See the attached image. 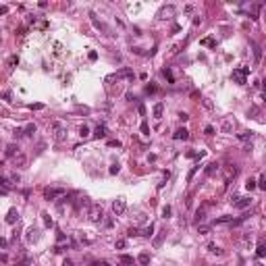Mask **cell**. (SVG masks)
<instances>
[{
  "mask_svg": "<svg viewBox=\"0 0 266 266\" xmlns=\"http://www.w3.org/2000/svg\"><path fill=\"white\" fill-rule=\"evenodd\" d=\"M52 137H54V141H65L67 139V125L62 121L52 123Z\"/></svg>",
  "mask_w": 266,
  "mask_h": 266,
  "instance_id": "1",
  "label": "cell"
},
{
  "mask_svg": "<svg viewBox=\"0 0 266 266\" xmlns=\"http://www.w3.org/2000/svg\"><path fill=\"white\" fill-rule=\"evenodd\" d=\"M65 196H67V189H62V187H46L44 189V200H48V202H54L56 197Z\"/></svg>",
  "mask_w": 266,
  "mask_h": 266,
  "instance_id": "2",
  "label": "cell"
},
{
  "mask_svg": "<svg viewBox=\"0 0 266 266\" xmlns=\"http://www.w3.org/2000/svg\"><path fill=\"white\" fill-rule=\"evenodd\" d=\"M104 218V212H102V206L100 204H90V212H87V220L90 222H100Z\"/></svg>",
  "mask_w": 266,
  "mask_h": 266,
  "instance_id": "3",
  "label": "cell"
},
{
  "mask_svg": "<svg viewBox=\"0 0 266 266\" xmlns=\"http://www.w3.org/2000/svg\"><path fill=\"white\" fill-rule=\"evenodd\" d=\"M247 75H250V67H239V69H233V81H235V83H239V85H245V77H247Z\"/></svg>",
  "mask_w": 266,
  "mask_h": 266,
  "instance_id": "4",
  "label": "cell"
},
{
  "mask_svg": "<svg viewBox=\"0 0 266 266\" xmlns=\"http://www.w3.org/2000/svg\"><path fill=\"white\" fill-rule=\"evenodd\" d=\"M233 206L235 208H239V210H243V208H247L250 204H252V197L250 196H233Z\"/></svg>",
  "mask_w": 266,
  "mask_h": 266,
  "instance_id": "5",
  "label": "cell"
},
{
  "mask_svg": "<svg viewBox=\"0 0 266 266\" xmlns=\"http://www.w3.org/2000/svg\"><path fill=\"white\" fill-rule=\"evenodd\" d=\"M175 11H177V9H175L173 4H166V6H162L160 11H158L156 17H158V19H171V17L175 15Z\"/></svg>",
  "mask_w": 266,
  "mask_h": 266,
  "instance_id": "6",
  "label": "cell"
},
{
  "mask_svg": "<svg viewBox=\"0 0 266 266\" xmlns=\"http://www.w3.org/2000/svg\"><path fill=\"white\" fill-rule=\"evenodd\" d=\"M125 208H127V204H125L123 197H116L115 202H112V212H115L116 216H121V214L125 212Z\"/></svg>",
  "mask_w": 266,
  "mask_h": 266,
  "instance_id": "7",
  "label": "cell"
},
{
  "mask_svg": "<svg viewBox=\"0 0 266 266\" xmlns=\"http://www.w3.org/2000/svg\"><path fill=\"white\" fill-rule=\"evenodd\" d=\"M12 189V183L11 179H6V177H0V196H9Z\"/></svg>",
  "mask_w": 266,
  "mask_h": 266,
  "instance_id": "8",
  "label": "cell"
},
{
  "mask_svg": "<svg viewBox=\"0 0 266 266\" xmlns=\"http://www.w3.org/2000/svg\"><path fill=\"white\" fill-rule=\"evenodd\" d=\"M173 139H175V141H185V139H189V131H187L185 127L177 129V131L173 133Z\"/></svg>",
  "mask_w": 266,
  "mask_h": 266,
  "instance_id": "9",
  "label": "cell"
},
{
  "mask_svg": "<svg viewBox=\"0 0 266 266\" xmlns=\"http://www.w3.org/2000/svg\"><path fill=\"white\" fill-rule=\"evenodd\" d=\"M112 77H115V79H133V77H135V73H133L131 69H121L119 73H115Z\"/></svg>",
  "mask_w": 266,
  "mask_h": 266,
  "instance_id": "10",
  "label": "cell"
},
{
  "mask_svg": "<svg viewBox=\"0 0 266 266\" xmlns=\"http://www.w3.org/2000/svg\"><path fill=\"white\" fill-rule=\"evenodd\" d=\"M25 239H27L29 243H35L37 239H40V229H35V227L27 229V235H25Z\"/></svg>",
  "mask_w": 266,
  "mask_h": 266,
  "instance_id": "11",
  "label": "cell"
},
{
  "mask_svg": "<svg viewBox=\"0 0 266 266\" xmlns=\"http://www.w3.org/2000/svg\"><path fill=\"white\" fill-rule=\"evenodd\" d=\"M6 222H9V225H15V222H17V220H19V210L17 208H11L9 210V212H6Z\"/></svg>",
  "mask_w": 266,
  "mask_h": 266,
  "instance_id": "12",
  "label": "cell"
},
{
  "mask_svg": "<svg viewBox=\"0 0 266 266\" xmlns=\"http://www.w3.org/2000/svg\"><path fill=\"white\" fill-rule=\"evenodd\" d=\"M12 162H15V166H25L27 156H25L23 152H19V154H15V156H12Z\"/></svg>",
  "mask_w": 266,
  "mask_h": 266,
  "instance_id": "13",
  "label": "cell"
},
{
  "mask_svg": "<svg viewBox=\"0 0 266 266\" xmlns=\"http://www.w3.org/2000/svg\"><path fill=\"white\" fill-rule=\"evenodd\" d=\"M218 171H220V164H218V162H210L208 166H206V171H204V173L208 175V177H212V175H216Z\"/></svg>",
  "mask_w": 266,
  "mask_h": 266,
  "instance_id": "14",
  "label": "cell"
},
{
  "mask_svg": "<svg viewBox=\"0 0 266 266\" xmlns=\"http://www.w3.org/2000/svg\"><path fill=\"white\" fill-rule=\"evenodd\" d=\"M250 46L254 48V56H256V62H260V60H262V48L258 46L256 42H250Z\"/></svg>",
  "mask_w": 266,
  "mask_h": 266,
  "instance_id": "15",
  "label": "cell"
},
{
  "mask_svg": "<svg viewBox=\"0 0 266 266\" xmlns=\"http://www.w3.org/2000/svg\"><path fill=\"white\" fill-rule=\"evenodd\" d=\"M121 264H125V266H135V260H133V256H127V254H123L121 258Z\"/></svg>",
  "mask_w": 266,
  "mask_h": 266,
  "instance_id": "16",
  "label": "cell"
},
{
  "mask_svg": "<svg viewBox=\"0 0 266 266\" xmlns=\"http://www.w3.org/2000/svg\"><path fill=\"white\" fill-rule=\"evenodd\" d=\"M166 237V229H162V231H158V235L154 237V247H160V243H162V239Z\"/></svg>",
  "mask_w": 266,
  "mask_h": 266,
  "instance_id": "17",
  "label": "cell"
},
{
  "mask_svg": "<svg viewBox=\"0 0 266 266\" xmlns=\"http://www.w3.org/2000/svg\"><path fill=\"white\" fill-rule=\"evenodd\" d=\"M162 112H164V104L158 102V104L154 106V119H162Z\"/></svg>",
  "mask_w": 266,
  "mask_h": 266,
  "instance_id": "18",
  "label": "cell"
},
{
  "mask_svg": "<svg viewBox=\"0 0 266 266\" xmlns=\"http://www.w3.org/2000/svg\"><path fill=\"white\" fill-rule=\"evenodd\" d=\"M94 137H106V127L104 125H98V127H96V131H94Z\"/></svg>",
  "mask_w": 266,
  "mask_h": 266,
  "instance_id": "19",
  "label": "cell"
},
{
  "mask_svg": "<svg viewBox=\"0 0 266 266\" xmlns=\"http://www.w3.org/2000/svg\"><path fill=\"white\" fill-rule=\"evenodd\" d=\"M206 247H208V252L210 254H216V256H222V250H220L218 245H216V243H208V245H206Z\"/></svg>",
  "mask_w": 266,
  "mask_h": 266,
  "instance_id": "20",
  "label": "cell"
},
{
  "mask_svg": "<svg viewBox=\"0 0 266 266\" xmlns=\"http://www.w3.org/2000/svg\"><path fill=\"white\" fill-rule=\"evenodd\" d=\"M137 262L141 266H148V264H150V254H146V252H144V254H139L137 256Z\"/></svg>",
  "mask_w": 266,
  "mask_h": 266,
  "instance_id": "21",
  "label": "cell"
},
{
  "mask_svg": "<svg viewBox=\"0 0 266 266\" xmlns=\"http://www.w3.org/2000/svg\"><path fill=\"white\" fill-rule=\"evenodd\" d=\"M15 154H19V148H17L15 144H11V146H6V156H9V158H12Z\"/></svg>",
  "mask_w": 266,
  "mask_h": 266,
  "instance_id": "22",
  "label": "cell"
},
{
  "mask_svg": "<svg viewBox=\"0 0 266 266\" xmlns=\"http://www.w3.org/2000/svg\"><path fill=\"white\" fill-rule=\"evenodd\" d=\"M204 218H206V210H204V208H197V210H196V222L200 225Z\"/></svg>",
  "mask_w": 266,
  "mask_h": 266,
  "instance_id": "23",
  "label": "cell"
},
{
  "mask_svg": "<svg viewBox=\"0 0 266 266\" xmlns=\"http://www.w3.org/2000/svg\"><path fill=\"white\" fill-rule=\"evenodd\" d=\"M90 17H92V23L96 25V27H98V29H102V31H108V29H106V25L102 23V21H98V19H96V15H94V12H92V15H90Z\"/></svg>",
  "mask_w": 266,
  "mask_h": 266,
  "instance_id": "24",
  "label": "cell"
},
{
  "mask_svg": "<svg viewBox=\"0 0 266 266\" xmlns=\"http://www.w3.org/2000/svg\"><path fill=\"white\" fill-rule=\"evenodd\" d=\"M83 206H90V202H87V197H79L77 202H75V210H81Z\"/></svg>",
  "mask_w": 266,
  "mask_h": 266,
  "instance_id": "25",
  "label": "cell"
},
{
  "mask_svg": "<svg viewBox=\"0 0 266 266\" xmlns=\"http://www.w3.org/2000/svg\"><path fill=\"white\" fill-rule=\"evenodd\" d=\"M34 133H35V125H34V123H29V125H27V127L23 129V135H27V137H31Z\"/></svg>",
  "mask_w": 266,
  "mask_h": 266,
  "instance_id": "26",
  "label": "cell"
},
{
  "mask_svg": "<svg viewBox=\"0 0 266 266\" xmlns=\"http://www.w3.org/2000/svg\"><path fill=\"white\" fill-rule=\"evenodd\" d=\"M256 256H258V258H264L266 256V245L264 243H260V245L256 247Z\"/></svg>",
  "mask_w": 266,
  "mask_h": 266,
  "instance_id": "27",
  "label": "cell"
},
{
  "mask_svg": "<svg viewBox=\"0 0 266 266\" xmlns=\"http://www.w3.org/2000/svg\"><path fill=\"white\" fill-rule=\"evenodd\" d=\"M231 129H233V123L229 121V119H225V121H222V131H225V133H229Z\"/></svg>",
  "mask_w": 266,
  "mask_h": 266,
  "instance_id": "28",
  "label": "cell"
},
{
  "mask_svg": "<svg viewBox=\"0 0 266 266\" xmlns=\"http://www.w3.org/2000/svg\"><path fill=\"white\" fill-rule=\"evenodd\" d=\"M197 233H200V235H208L210 227H208V225H197Z\"/></svg>",
  "mask_w": 266,
  "mask_h": 266,
  "instance_id": "29",
  "label": "cell"
},
{
  "mask_svg": "<svg viewBox=\"0 0 266 266\" xmlns=\"http://www.w3.org/2000/svg\"><path fill=\"white\" fill-rule=\"evenodd\" d=\"M252 135H254V133H252V131H243V133H239V135H237V137L241 139V141H247V139H252Z\"/></svg>",
  "mask_w": 266,
  "mask_h": 266,
  "instance_id": "30",
  "label": "cell"
},
{
  "mask_svg": "<svg viewBox=\"0 0 266 266\" xmlns=\"http://www.w3.org/2000/svg\"><path fill=\"white\" fill-rule=\"evenodd\" d=\"M222 222H233V216H220L214 220V225H222Z\"/></svg>",
  "mask_w": 266,
  "mask_h": 266,
  "instance_id": "31",
  "label": "cell"
},
{
  "mask_svg": "<svg viewBox=\"0 0 266 266\" xmlns=\"http://www.w3.org/2000/svg\"><path fill=\"white\" fill-rule=\"evenodd\" d=\"M79 135L81 137H87V135H90V127H87V125H81L79 127Z\"/></svg>",
  "mask_w": 266,
  "mask_h": 266,
  "instance_id": "32",
  "label": "cell"
},
{
  "mask_svg": "<svg viewBox=\"0 0 266 266\" xmlns=\"http://www.w3.org/2000/svg\"><path fill=\"white\" fill-rule=\"evenodd\" d=\"M152 231H154V225H150V227H146V229L141 231V235H144V237H150V235H152Z\"/></svg>",
  "mask_w": 266,
  "mask_h": 266,
  "instance_id": "33",
  "label": "cell"
},
{
  "mask_svg": "<svg viewBox=\"0 0 266 266\" xmlns=\"http://www.w3.org/2000/svg\"><path fill=\"white\" fill-rule=\"evenodd\" d=\"M42 216H44V225H46V227H52V218H50V214H48V212H44Z\"/></svg>",
  "mask_w": 266,
  "mask_h": 266,
  "instance_id": "34",
  "label": "cell"
},
{
  "mask_svg": "<svg viewBox=\"0 0 266 266\" xmlns=\"http://www.w3.org/2000/svg\"><path fill=\"white\" fill-rule=\"evenodd\" d=\"M256 183H258L256 187H260V189H266V179H264V177H260V179H258Z\"/></svg>",
  "mask_w": 266,
  "mask_h": 266,
  "instance_id": "35",
  "label": "cell"
},
{
  "mask_svg": "<svg viewBox=\"0 0 266 266\" xmlns=\"http://www.w3.org/2000/svg\"><path fill=\"white\" fill-rule=\"evenodd\" d=\"M245 187H247V191H252V189H256V181H252V179H247V183H245Z\"/></svg>",
  "mask_w": 266,
  "mask_h": 266,
  "instance_id": "36",
  "label": "cell"
},
{
  "mask_svg": "<svg viewBox=\"0 0 266 266\" xmlns=\"http://www.w3.org/2000/svg\"><path fill=\"white\" fill-rule=\"evenodd\" d=\"M141 133H144V135H150V129H148V123H146V121L141 123Z\"/></svg>",
  "mask_w": 266,
  "mask_h": 266,
  "instance_id": "37",
  "label": "cell"
},
{
  "mask_svg": "<svg viewBox=\"0 0 266 266\" xmlns=\"http://www.w3.org/2000/svg\"><path fill=\"white\" fill-rule=\"evenodd\" d=\"M162 216H164V218L171 216V206H164V208H162Z\"/></svg>",
  "mask_w": 266,
  "mask_h": 266,
  "instance_id": "38",
  "label": "cell"
},
{
  "mask_svg": "<svg viewBox=\"0 0 266 266\" xmlns=\"http://www.w3.org/2000/svg\"><path fill=\"white\" fill-rule=\"evenodd\" d=\"M2 98H4L6 102H12V100H11V98H12V94L9 92V90H6V92H2Z\"/></svg>",
  "mask_w": 266,
  "mask_h": 266,
  "instance_id": "39",
  "label": "cell"
},
{
  "mask_svg": "<svg viewBox=\"0 0 266 266\" xmlns=\"http://www.w3.org/2000/svg\"><path fill=\"white\" fill-rule=\"evenodd\" d=\"M162 73H164V77H166V79H168L171 83H173V73H171V71H168V69H164Z\"/></svg>",
  "mask_w": 266,
  "mask_h": 266,
  "instance_id": "40",
  "label": "cell"
},
{
  "mask_svg": "<svg viewBox=\"0 0 266 266\" xmlns=\"http://www.w3.org/2000/svg\"><path fill=\"white\" fill-rule=\"evenodd\" d=\"M67 245H69V243H67ZM67 245H56V247H54V252H56V254H62V252L67 250Z\"/></svg>",
  "mask_w": 266,
  "mask_h": 266,
  "instance_id": "41",
  "label": "cell"
},
{
  "mask_svg": "<svg viewBox=\"0 0 266 266\" xmlns=\"http://www.w3.org/2000/svg\"><path fill=\"white\" fill-rule=\"evenodd\" d=\"M125 245H127V241H125V239H119V241H116V250H123Z\"/></svg>",
  "mask_w": 266,
  "mask_h": 266,
  "instance_id": "42",
  "label": "cell"
},
{
  "mask_svg": "<svg viewBox=\"0 0 266 266\" xmlns=\"http://www.w3.org/2000/svg\"><path fill=\"white\" fill-rule=\"evenodd\" d=\"M119 171H121V166H119V164H112V166H110V175H116Z\"/></svg>",
  "mask_w": 266,
  "mask_h": 266,
  "instance_id": "43",
  "label": "cell"
},
{
  "mask_svg": "<svg viewBox=\"0 0 266 266\" xmlns=\"http://www.w3.org/2000/svg\"><path fill=\"white\" fill-rule=\"evenodd\" d=\"M9 65H11V67H15V65H19V56H11V60H9Z\"/></svg>",
  "mask_w": 266,
  "mask_h": 266,
  "instance_id": "44",
  "label": "cell"
},
{
  "mask_svg": "<svg viewBox=\"0 0 266 266\" xmlns=\"http://www.w3.org/2000/svg\"><path fill=\"white\" fill-rule=\"evenodd\" d=\"M202 44H204V46H214V40L206 37V40H202Z\"/></svg>",
  "mask_w": 266,
  "mask_h": 266,
  "instance_id": "45",
  "label": "cell"
},
{
  "mask_svg": "<svg viewBox=\"0 0 266 266\" xmlns=\"http://www.w3.org/2000/svg\"><path fill=\"white\" fill-rule=\"evenodd\" d=\"M196 171H197V166H193V168L189 171V175H187V181H191V179H193V175H196Z\"/></svg>",
  "mask_w": 266,
  "mask_h": 266,
  "instance_id": "46",
  "label": "cell"
},
{
  "mask_svg": "<svg viewBox=\"0 0 266 266\" xmlns=\"http://www.w3.org/2000/svg\"><path fill=\"white\" fill-rule=\"evenodd\" d=\"M187 119H189V115H187V112H179V121H183V123H185Z\"/></svg>",
  "mask_w": 266,
  "mask_h": 266,
  "instance_id": "47",
  "label": "cell"
},
{
  "mask_svg": "<svg viewBox=\"0 0 266 266\" xmlns=\"http://www.w3.org/2000/svg\"><path fill=\"white\" fill-rule=\"evenodd\" d=\"M204 131H206V135H214V127H212V125H208Z\"/></svg>",
  "mask_w": 266,
  "mask_h": 266,
  "instance_id": "48",
  "label": "cell"
},
{
  "mask_svg": "<svg viewBox=\"0 0 266 266\" xmlns=\"http://www.w3.org/2000/svg\"><path fill=\"white\" fill-rule=\"evenodd\" d=\"M108 146H116V148H121V141H119V139H112V141H108Z\"/></svg>",
  "mask_w": 266,
  "mask_h": 266,
  "instance_id": "49",
  "label": "cell"
},
{
  "mask_svg": "<svg viewBox=\"0 0 266 266\" xmlns=\"http://www.w3.org/2000/svg\"><path fill=\"white\" fill-rule=\"evenodd\" d=\"M15 137H23V129H15Z\"/></svg>",
  "mask_w": 266,
  "mask_h": 266,
  "instance_id": "50",
  "label": "cell"
},
{
  "mask_svg": "<svg viewBox=\"0 0 266 266\" xmlns=\"http://www.w3.org/2000/svg\"><path fill=\"white\" fill-rule=\"evenodd\" d=\"M44 104H31V110H42Z\"/></svg>",
  "mask_w": 266,
  "mask_h": 266,
  "instance_id": "51",
  "label": "cell"
},
{
  "mask_svg": "<svg viewBox=\"0 0 266 266\" xmlns=\"http://www.w3.org/2000/svg\"><path fill=\"white\" fill-rule=\"evenodd\" d=\"M6 245H9V241H6L4 237H0V247H6Z\"/></svg>",
  "mask_w": 266,
  "mask_h": 266,
  "instance_id": "52",
  "label": "cell"
},
{
  "mask_svg": "<svg viewBox=\"0 0 266 266\" xmlns=\"http://www.w3.org/2000/svg\"><path fill=\"white\" fill-rule=\"evenodd\" d=\"M9 12V6H0V15H6Z\"/></svg>",
  "mask_w": 266,
  "mask_h": 266,
  "instance_id": "53",
  "label": "cell"
},
{
  "mask_svg": "<svg viewBox=\"0 0 266 266\" xmlns=\"http://www.w3.org/2000/svg\"><path fill=\"white\" fill-rule=\"evenodd\" d=\"M62 266H73V260H65V262H62Z\"/></svg>",
  "mask_w": 266,
  "mask_h": 266,
  "instance_id": "54",
  "label": "cell"
},
{
  "mask_svg": "<svg viewBox=\"0 0 266 266\" xmlns=\"http://www.w3.org/2000/svg\"><path fill=\"white\" fill-rule=\"evenodd\" d=\"M17 266H29V262H27V260H23V262H19Z\"/></svg>",
  "mask_w": 266,
  "mask_h": 266,
  "instance_id": "55",
  "label": "cell"
},
{
  "mask_svg": "<svg viewBox=\"0 0 266 266\" xmlns=\"http://www.w3.org/2000/svg\"><path fill=\"white\" fill-rule=\"evenodd\" d=\"M2 166H4V162H2V160H0V168H2Z\"/></svg>",
  "mask_w": 266,
  "mask_h": 266,
  "instance_id": "56",
  "label": "cell"
},
{
  "mask_svg": "<svg viewBox=\"0 0 266 266\" xmlns=\"http://www.w3.org/2000/svg\"><path fill=\"white\" fill-rule=\"evenodd\" d=\"M256 266H264V264H260V262H258V264H256Z\"/></svg>",
  "mask_w": 266,
  "mask_h": 266,
  "instance_id": "57",
  "label": "cell"
},
{
  "mask_svg": "<svg viewBox=\"0 0 266 266\" xmlns=\"http://www.w3.org/2000/svg\"><path fill=\"white\" fill-rule=\"evenodd\" d=\"M92 266H100V264H92Z\"/></svg>",
  "mask_w": 266,
  "mask_h": 266,
  "instance_id": "58",
  "label": "cell"
}]
</instances>
